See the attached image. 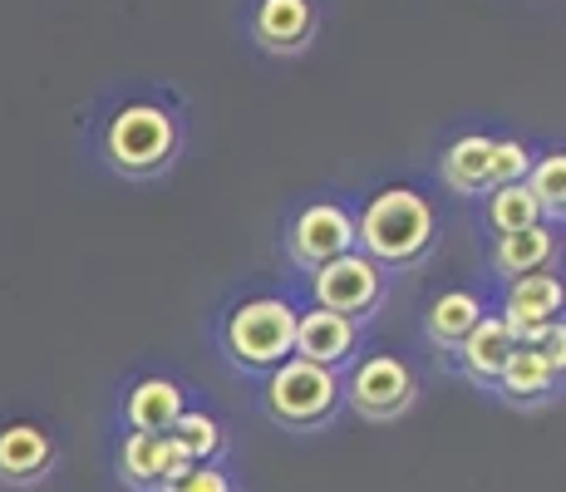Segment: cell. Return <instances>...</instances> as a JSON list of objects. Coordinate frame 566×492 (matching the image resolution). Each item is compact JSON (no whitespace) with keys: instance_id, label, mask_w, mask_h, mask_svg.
<instances>
[{"instance_id":"cell-1","label":"cell","mask_w":566,"mask_h":492,"mask_svg":"<svg viewBox=\"0 0 566 492\" xmlns=\"http://www.w3.org/2000/svg\"><path fill=\"white\" fill-rule=\"evenodd\" d=\"M439 222L423 192L413 188H379L355 217V251H365L375 266H413L429 257Z\"/></svg>"},{"instance_id":"cell-2","label":"cell","mask_w":566,"mask_h":492,"mask_svg":"<svg viewBox=\"0 0 566 492\" xmlns=\"http://www.w3.org/2000/svg\"><path fill=\"white\" fill-rule=\"evenodd\" d=\"M104 163L124 178H154V172L172 168L182 148L178 114L158 98H134V104L114 108V118L104 124Z\"/></svg>"},{"instance_id":"cell-3","label":"cell","mask_w":566,"mask_h":492,"mask_svg":"<svg viewBox=\"0 0 566 492\" xmlns=\"http://www.w3.org/2000/svg\"><path fill=\"white\" fill-rule=\"evenodd\" d=\"M222 345L242 369H276L296 345V305L286 295H247L227 315Z\"/></svg>"},{"instance_id":"cell-4","label":"cell","mask_w":566,"mask_h":492,"mask_svg":"<svg viewBox=\"0 0 566 492\" xmlns=\"http://www.w3.org/2000/svg\"><path fill=\"white\" fill-rule=\"evenodd\" d=\"M345 385L335 369L311 365V359H281L276 369H266V409L281 429L311 433L321 423H331V414L340 409Z\"/></svg>"},{"instance_id":"cell-5","label":"cell","mask_w":566,"mask_h":492,"mask_svg":"<svg viewBox=\"0 0 566 492\" xmlns=\"http://www.w3.org/2000/svg\"><path fill=\"white\" fill-rule=\"evenodd\" d=\"M311 295L321 311H335L360 325L365 315H375L385 305V266H375L365 251H345V257L325 261L311 276Z\"/></svg>"},{"instance_id":"cell-6","label":"cell","mask_w":566,"mask_h":492,"mask_svg":"<svg viewBox=\"0 0 566 492\" xmlns=\"http://www.w3.org/2000/svg\"><path fill=\"white\" fill-rule=\"evenodd\" d=\"M286 251H291L296 266L321 271L325 261L355 251V212L350 207H340V202H331V197L306 202L286 227Z\"/></svg>"},{"instance_id":"cell-7","label":"cell","mask_w":566,"mask_h":492,"mask_svg":"<svg viewBox=\"0 0 566 492\" xmlns=\"http://www.w3.org/2000/svg\"><path fill=\"white\" fill-rule=\"evenodd\" d=\"M562 305H566L562 276H552V271H537V276L507 281L497 321L507 325V335H513L517 345H537L542 335H547L552 325L562 321Z\"/></svg>"},{"instance_id":"cell-8","label":"cell","mask_w":566,"mask_h":492,"mask_svg":"<svg viewBox=\"0 0 566 492\" xmlns=\"http://www.w3.org/2000/svg\"><path fill=\"white\" fill-rule=\"evenodd\" d=\"M413 394H419V385H413V369L405 365V359L399 355H369L350 375V394H345V399H350L365 419L385 423V419H399V414L409 409Z\"/></svg>"},{"instance_id":"cell-9","label":"cell","mask_w":566,"mask_h":492,"mask_svg":"<svg viewBox=\"0 0 566 492\" xmlns=\"http://www.w3.org/2000/svg\"><path fill=\"white\" fill-rule=\"evenodd\" d=\"M188 468L192 458L182 453L172 433H128L118 448V473L138 492H168L172 483L188 478Z\"/></svg>"},{"instance_id":"cell-10","label":"cell","mask_w":566,"mask_h":492,"mask_svg":"<svg viewBox=\"0 0 566 492\" xmlns=\"http://www.w3.org/2000/svg\"><path fill=\"white\" fill-rule=\"evenodd\" d=\"M355 345H360V325L355 321H345V315H335V311H321V305L296 311V345H291L296 359L335 369L355 355Z\"/></svg>"},{"instance_id":"cell-11","label":"cell","mask_w":566,"mask_h":492,"mask_svg":"<svg viewBox=\"0 0 566 492\" xmlns=\"http://www.w3.org/2000/svg\"><path fill=\"white\" fill-rule=\"evenodd\" d=\"M252 35L271 54H296L315 35V0H256Z\"/></svg>"},{"instance_id":"cell-12","label":"cell","mask_w":566,"mask_h":492,"mask_svg":"<svg viewBox=\"0 0 566 492\" xmlns=\"http://www.w3.org/2000/svg\"><path fill=\"white\" fill-rule=\"evenodd\" d=\"M188 409L182 385L168 375H144L134 389L124 394V423L128 433H168L178 423V414Z\"/></svg>"},{"instance_id":"cell-13","label":"cell","mask_w":566,"mask_h":492,"mask_svg":"<svg viewBox=\"0 0 566 492\" xmlns=\"http://www.w3.org/2000/svg\"><path fill=\"white\" fill-rule=\"evenodd\" d=\"M439 178H443V188L459 197H483L493 188V138L463 134L459 144H449L439 158Z\"/></svg>"},{"instance_id":"cell-14","label":"cell","mask_w":566,"mask_h":492,"mask_svg":"<svg viewBox=\"0 0 566 492\" xmlns=\"http://www.w3.org/2000/svg\"><path fill=\"white\" fill-rule=\"evenodd\" d=\"M54 468V439L40 423H10L0 429V478L6 483H35Z\"/></svg>"},{"instance_id":"cell-15","label":"cell","mask_w":566,"mask_h":492,"mask_svg":"<svg viewBox=\"0 0 566 492\" xmlns=\"http://www.w3.org/2000/svg\"><path fill=\"white\" fill-rule=\"evenodd\" d=\"M513 335H507V325L497 321V315H488L483 311V321L473 325V331L463 335V345L453 349L459 355V365H463V375L473 379V385H497V375H503V365H507V355H513Z\"/></svg>"},{"instance_id":"cell-16","label":"cell","mask_w":566,"mask_h":492,"mask_svg":"<svg viewBox=\"0 0 566 492\" xmlns=\"http://www.w3.org/2000/svg\"><path fill=\"white\" fill-rule=\"evenodd\" d=\"M552 257H557V232H552V222L527 227V232H513V237H497L493 242V271L507 281L537 276V271L552 266Z\"/></svg>"},{"instance_id":"cell-17","label":"cell","mask_w":566,"mask_h":492,"mask_svg":"<svg viewBox=\"0 0 566 492\" xmlns=\"http://www.w3.org/2000/svg\"><path fill=\"white\" fill-rule=\"evenodd\" d=\"M557 385L562 379L547 369V359H542L537 345H513V355H507V365H503V375H497L493 389L507 394L513 404H537V399H547Z\"/></svg>"},{"instance_id":"cell-18","label":"cell","mask_w":566,"mask_h":492,"mask_svg":"<svg viewBox=\"0 0 566 492\" xmlns=\"http://www.w3.org/2000/svg\"><path fill=\"white\" fill-rule=\"evenodd\" d=\"M478 321H483V301H478L473 291H443V295H433L429 315H423V331H429L433 345L459 349L463 335L473 331Z\"/></svg>"},{"instance_id":"cell-19","label":"cell","mask_w":566,"mask_h":492,"mask_svg":"<svg viewBox=\"0 0 566 492\" xmlns=\"http://www.w3.org/2000/svg\"><path fill=\"white\" fill-rule=\"evenodd\" d=\"M483 222L493 227V237H513V232H527V227H542L547 212L527 192V182H507V188L483 192Z\"/></svg>"},{"instance_id":"cell-20","label":"cell","mask_w":566,"mask_h":492,"mask_svg":"<svg viewBox=\"0 0 566 492\" xmlns=\"http://www.w3.org/2000/svg\"><path fill=\"white\" fill-rule=\"evenodd\" d=\"M527 192L542 202V212L562 217L566 207V153L562 148H547V153H532V168H527Z\"/></svg>"},{"instance_id":"cell-21","label":"cell","mask_w":566,"mask_h":492,"mask_svg":"<svg viewBox=\"0 0 566 492\" xmlns=\"http://www.w3.org/2000/svg\"><path fill=\"white\" fill-rule=\"evenodd\" d=\"M172 439H178V448L192 458V463H212L217 453H222V423L212 419V414H202V409H182L178 414V423H172Z\"/></svg>"},{"instance_id":"cell-22","label":"cell","mask_w":566,"mask_h":492,"mask_svg":"<svg viewBox=\"0 0 566 492\" xmlns=\"http://www.w3.org/2000/svg\"><path fill=\"white\" fill-rule=\"evenodd\" d=\"M527 168H532V148L522 144V138H493V188L527 182Z\"/></svg>"},{"instance_id":"cell-23","label":"cell","mask_w":566,"mask_h":492,"mask_svg":"<svg viewBox=\"0 0 566 492\" xmlns=\"http://www.w3.org/2000/svg\"><path fill=\"white\" fill-rule=\"evenodd\" d=\"M168 492H237V488H232V478H227L217 463H192L188 478H182V483H172Z\"/></svg>"},{"instance_id":"cell-24","label":"cell","mask_w":566,"mask_h":492,"mask_svg":"<svg viewBox=\"0 0 566 492\" xmlns=\"http://www.w3.org/2000/svg\"><path fill=\"white\" fill-rule=\"evenodd\" d=\"M537 349H542V359H547V369H552V375L562 379V369H566V325H562V321L552 325V331L537 341Z\"/></svg>"}]
</instances>
